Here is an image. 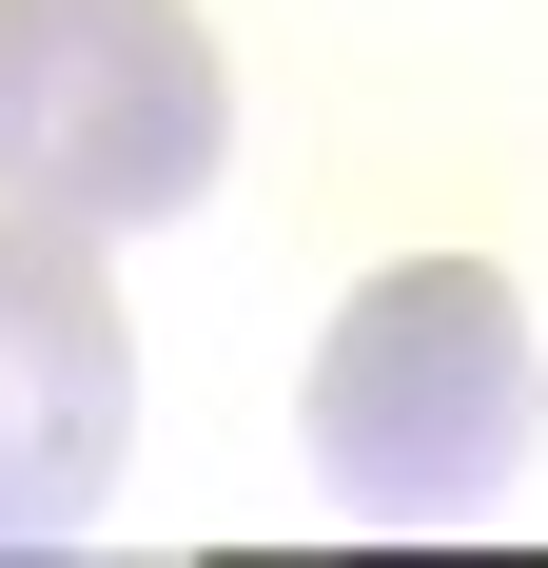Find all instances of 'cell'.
Masks as SVG:
<instances>
[{
  "label": "cell",
  "mask_w": 548,
  "mask_h": 568,
  "mask_svg": "<svg viewBox=\"0 0 548 568\" xmlns=\"http://www.w3.org/2000/svg\"><path fill=\"white\" fill-rule=\"evenodd\" d=\"M294 432H314V490L353 529H470V510H509V470H529V432H548L529 294H509L490 255H392V275L314 334Z\"/></svg>",
  "instance_id": "6da1fadb"
},
{
  "label": "cell",
  "mask_w": 548,
  "mask_h": 568,
  "mask_svg": "<svg viewBox=\"0 0 548 568\" xmlns=\"http://www.w3.org/2000/svg\"><path fill=\"white\" fill-rule=\"evenodd\" d=\"M235 158V79L196 0H0V216L158 235Z\"/></svg>",
  "instance_id": "7a4b0ae2"
},
{
  "label": "cell",
  "mask_w": 548,
  "mask_h": 568,
  "mask_svg": "<svg viewBox=\"0 0 548 568\" xmlns=\"http://www.w3.org/2000/svg\"><path fill=\"white\" fill-rule=\"evenodd\" d=\"M138 452V334L79 216H0V549H79Z\"/></svg>",
  "instance_id": "3957f363"
}]
</instances>
